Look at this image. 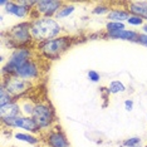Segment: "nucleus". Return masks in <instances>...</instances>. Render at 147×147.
<instances>
[{
	"instance_id": "nucleus-1",
	"label": "nucleus",
	"mask_w": 147,
	"mask_h": 147,
	"mask_svg": "<svg viewBox=\"0 0 147 147\" xmlns=\"http://www.w3.org/2000/svg\"><path fill=\"white\" fill-rule=\"evenodd\" d=\"M61 32L62 26L59 25L58 22L52 18H36L32 20V38L39 44L58 38Z\"/></svg>"
},
{
	"instance_id": "nucleus-2",
	"label": "nucleus",
	"mask_w": 147,
	"mask_h": 147,
	"mask_svg": "<svg viewBox=\"0 0 147 147\" xmlns=\"http://www.w3.org/2000/svg\"><path fill=\"white\" fill-rule=\"evenodd\" d=\"M73 38L71 36H58L52 40H48L45 43L38 45L39 54L44 55L45 59H58L63 53L69 49L72 45Z\"/></svg>"
},
{
	"instance_id": "nucleus-3",
	"label": "nucleus",
	"mask_w": 147,
	"mask_h": 147,
	"mask_svg": "<svg viewBox=\"0 0 147 147\" xmlns=\"http://www.w3.org/2000/svg\"><path fill=\"white\" fill-rule=\"evenodd\" d=\"M33 119L36 122V125L39 126L40 131H48L52 127H54L55 122V116H54V109L52 108V106L48 102H39L35 103V108L33 112Z\"/></svg>"
},
{
	"instance_id": "nucleus-4",
	"label": "nucleus",
	"mask_w": 147,
	"mask_h": 147,
	"mask_svg": "<svg viewBox=\"0 0 147 147\" xmlns=\"http://www.w3.org/2000/svg\"><path fill=\"white\" fill-rule=\"evenodd\" d=\"M30 28H32V22H24L20 24L13 26L10 30L8 32V40L9 43L18 48H25L26 44H29L33 38H32V33H30Z\"/></svg>"
},
{
	"instance_id": "nucleus-5",
	"label": "nucleus",
	"mask_w": 147,
	"mask_h": 147,
	"mask_svg": "<svg viewBox=\"0 0 147 147\" xmlns=\"http://www.w3.org/2000/svg\"><path fill=\"white\" fill-rule=\"evenodd\" d=\"M33 51L30 48H18L11 53L6 64L3 67V76H13L18 68L33 58Z\"/></svg>"
},
{
	"instance_id": "nucleus-6",
	"label": "nucleus",
	"mask_w": 147,
	"mask_h": 147,
	"mask_svg": "<svg viewBox=\"0 0 147 147\" xmlns=\"http://www.w3.org/2000/svg\"><path fill=\"white\" fill-rule=\"evenodd\" d=\"M5 76H3V82L1 86L8 91L10 94L14 97H22L24 93H26L29 89L32 88L33 82L26 81V79L19 78V77L15 76H8L6 78H4Z\"/></svg>"
},
{
	"instance_id": "nucleus-7",
	"label": "nucleus",
	"mask_w": 147,
	"mask_h": 147,
	"mask_svg": "<svg viewBox=\"0 0 147 147\" xmlns=\"http://www.w3.org/2000/svg\"><path fill=\"white\" fill-rule=\"evenodd\" d=\"M3 126H8L10 128H23L25 131L30 133H42L39 126L36 125V122L33 119V117H25V116H18L13 117V118L8 119H1Z\"/></svg>"
},
{
	"instance_id": "nucleus-8",
	"label": "nucleus",
	"mask_w": 147,
	"mask_h": 147,
	"mask_svg": "<svg viewBox=\"0 0 147 147\" xmlns=\"http://www.w3.org/2000/svg\"><path fill=\"white\" fill-rule=\"evenodd\" d=\"M13 76L26 79V81H30V82H33L34 79H38L40 77V67L38 64V59H35L33 57L32 59H29L26 63H24L20 68L16 69Z\"/></svg>"
},
{
	"instance_id": "nucleus-9",
	"label": "nucleus",
	"mask_w": 147,
	"mask_h": 147,
	"mask_svg": "<svg viewBox=\"0 0 147 147\" xmlns=\"http://www.w3.org/2000/svg\"><path fill=\"white\" fill-rule=\"evenodd\" d=\"M64 5L63 1H54V0H42L36 1V5L34 6L33 11L36 13L38 18H51L55 15L58 10Z\"/></svg>"
},
{
	"instance_id": "nucleus-10",
	"label": "nucleus",
	"mask_w": 147,
	"mask_h": 147,
	"mask_svg": "<svg viewBox=\"0 0 147 147\" xmlns=\"http://www.w3.org/2000/svg\"><path fill=\"white\" fill-rule=\"evenodd\" d=\"M45 142L48 147H71L64 132L59 126H54L44 133Z\"/></svg>"
},
{
	"instance_id": "nucleus-11",
	"label": "nucleus",
	"mask_w": 147,
	"mask_h": 147,
	"mask_svg": "<svg viewBox=\"0 0 147 147\" xmlns=\"http://www.w3.org/2000/svg\"><path fill=\"white\" fill-rule=\"evenodd\" d=\"M5 10L8 14L15 15L18 18H25L30 14V11L33 10L32 8H28V6L20 5L18 1H8V4L5 6Z\"/></svg>"
},
{
	"instance_id": "nucleus-12",
	"label": "nucleus",
	"mask_w": 147,
	"mask_h": 147,
	"mask_svg": "<svg viewBox=\"0 0 147 147\" xmlns=\"http://www.w3.org/2000/svg\"><path fill=\"white\" fill-rule=\"evenodd\" d=\"M0 116H1V119H8V118H13V117L22 116L19 103L14 99V101L11 103H9V105L1 106L0 107Z\"/></svg>"
},
{
	"instance_id": "nucleus-13",
	"label": "nucleus",
	"mask_w": 147,
	"mask_h": 147,
	"mask_svg": "<svg viewBox=\"0 0 147 147\" xmlns=\"http://www.w3.org/2000/svg\"><path fill=\"white\" fill-rule=\"evenodd\" d=\"M128 6V11L132 15L141 16L142 19H147V1H129L126 3Z\"/></svg>"
},
{
	"instance_id": "nucleus-14",
	"label": "nucleus",
	"mask_w": 147,
	"mask_h": 147,
	"mask_svg": "<svg viewBox=\"0 0 147 147\" xmlns=\"http://www.w3.org/2000/svg\"><path fill=\"white\" fill-rule=\"evenodd\" d=\"M109 38L113 39H122V40H129V42H136L138 39V33L133 30H127V29H122V30L117 32H109L108 33Z\"/></svg>"
},
{
	"instance_id": "nucleus-15",
	"label": "nucleus",
	"mask_w": 147,
	"mask_h": 147,
	"mask_svg": "<svg viewBox=\"0 0 147 147\" xmlns=\"http://www.w3.org/2000/svg\"><path fill=\"white\" fill-rule=\"evenodd\" d=\"M129 16H131V13L128 10H118V9H113L107 14V18L111 22H118V23H122L123 20H128Z\"/></svg>"
},
{
	"instance_id": "nucleus-16",
	"label": "nucleus",
	"mask_w": 147,
	"mask_h": 147,
	"mask_svg": "<svg viewBox=\"0 0 147 147\" xmlns=\"http://www.w3.org/2000/svg\"><path fill=\"white\" fill-rule=\"evenodd\" d=\"M16 102L19 103V106H20L22 116H25V117H32L33 116L35 105L32 101H29V99H19V101H16Z\"/></svg>"
},
{
	"instance_id": "nucleus-17",
	"label": "nucleus",
	"mask_w": 147,
	"mask_h": 147,
	"mask_svg": "<svg viewBox=\"0 0 147 147\" xmlns=\"http://www.w3.org/2000/svg\"><path fill=\"white\" fill-rule=\"evenodd\" d=\"M14 137L16 140H19V141H24L26 143H30V145H38V143L40 142V140H39L38 137H35L33 135H29V133H19V132H16V133H14Z\"/></svg>"
},
{
	"instance_id": "nucleus-18",
	"label": "nucleus",
	"mask_w": 147,
	"mask_h": 147,
	"mask_svg": "<svg viewBox=\"0 0 147 147\" xmlns=\"http://www.w3.org/2000/svg\"><path fill=\"white\" fill-rule=\"evenodd\" d=\"M13 101H14V97L1 86V89H0V107L9 105V103H11Z\"/></svg>"
},
{
	"instance_id": "nucleus-19",
	"label": "nucleus",
	"mask_w": 147,
	"mask_h": 147,
	"mask_svg": "<svg viewBox=\"0 0 147 147\" xmlns=\"http://www.w3.org/2000/svg\"><path fill=\"white\" fill-rule=\"evenodd\" d=\"M73 11H74V6H73L72 4L69 5V4H65V3H64V5H63L62 8L58 10V13L55 14V18L57 19L65 18V16H68L69 14H72Z\"/></svg>"
},
{
	"instance_id": "nucleus-20",
	"label": "nucleus",
	"mask_w": 147,
	"mask_h": 147,
	"mask_svg": "<svg viewBox=\"0 0 147 147\" xmlns=\"http://www.w3.org/2000/svg\"><path fill=\"white\" fill-rule=\"evenodd\" d=\"M126 91V87L123 86L122 82L119 81H113L111 82V84L108 87V92L115 94V93H119V92H125Z\"/></svg>"
},
{
	"instance_id": "nucleus-21",
	"label": "nucleus",
	"mask_w": 147,
	"mask_h": 147,
	"mask_svg": "<svg viewBox=\"0 0 147 147\" xmlns=\"http://www.w3.org/2000/svg\"><path fill=\"white\" fill-rule=\"evenodd\" d=\"M107 32H117V30H122L125 29V24L123 23H118V22H109L108 24L106 25Z\"/></svg>"
},
{
	"instance_id": "nucleus-22",
	"label": "nucleus",
	"mask_w": 147,
	"mask_h": 147,
	"mask_svg": "<svg viewBox=\"0 0 147 147\" xmlns=\"http://www.w3.org/2000/svg\"><path fill=\"white\" fill-rule=\"evenodd\" d=\"M122 145L126 147H138L141 145V138L140 137H131V138L125 140Z\"/></svg>"
},
{
	"instance_id": "nucleus-23",
	"label": "nucleus",
	"mask_w": 147,
	"mask_h": 147,
	"mask_svg": "<svg viewBox=\"0 0 147 147\" xmlns=\"http://www.w3.org/2000/svg\"><path fill=\"white\" fill-rule=\"evenodd\" d=\"M127 22H128L131 25H142L143 24V19L141 18V16L132 15V14H131V16H129V19Z\"/></svg>"
},
{
	"instance_id": "nucleus-24",
	"label": "nucleus",
	"mask_w": 147,
	"mask_h": 147,
	"mask_svg": "<svg viewBox=\"0 0 147 147\" xmlns=\"http://www.w3.org/2000/svg\"><path fill=\"white\" fill-rule=\"evenodd\" d=\"M88 78L91 79L92 82H98L101 77H99V74H98V73H97L96 71H89V72H88Z\"/></svg>"
},
{
	"instance_id": "nucleus-25",
	"label": "nucleus",
	"mask_w": 147,
	"mask_h": 147,
	"mask_svg": "<svg viewBox=\"0 0 147 147\" xmlns=\"http://www.w3.org/2000/svg\"><path fill=\"white\" fill-rule=\"evenodd\" d=\"M109 11L111 10H109V8H107V6H98V8H96L94 10H93L94 14H105V13L108 14Z\"/></svg>"
},
{
	"instance_id": "nucleus-26",
	"label": "nucleus",
	"mask_w": 147,
	"mask_h": 147,
	"mask_svg": "<svg viewBox=\"0 0 147 147\" xmlns=\"http://www.w3.org/2000/svg\"><path fill=\"white\" fill-rule=\"evenodd\" d=\"M137 43H140L141 45L147 47V34H138V39H137Z\"/></svg>"
},
{
	"instance_id": "nucleus-27",
	"label": "nucleus",
	"mask_w": 147,
	"mask_h": 147,
	"mask_svg": "<svg viewBox=\"0 0 147 147\" xmlns=\"http://www.w3.org/2000/svg\"><path fill=\"white\" fill-rule=\"evenodd\" d=\"M125 107L127 111H132L133 108V101H131V99H127V101L125 102Z\"/></svg>"
},
{
	"instance_id": "nucleus-28",
	"label": "nucleus",
	"mask_w": 147,
	"mask_h": 147,
	"mask_svg": "<svg viewBox=\"0 0 147 147\" xmlns=\"http://www.w3.org/2000/svg\"><path fill=\"white\" fill-rule=\"evenodd\" d=\"M142 30H143V34H147V24L142 25Z\"/></svg>"
},
{
	"instance_id": "nucleus-29",
	"label": "nucleus",
	"mask_w": 147,
	"mask_h": 147,
	"mask_svg": "<svg viewBox=\"0 0 147 147\" xmlns=\"http://www.w3.org/2000/svg\"><path fill=\"white\" fill-rule=\"evenodd\" d=\"M146 119H147V118H146Z\"/></svg>"
}]
</instances>
